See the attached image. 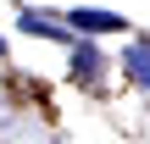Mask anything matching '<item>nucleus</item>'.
<instances>
[{
  "mask_svg": "<svg viewBox=\"0 0 150 144\" xmlns=\"http://www.w3.org/2000/svg\"><path fill=\"white\" fill-rule=\"evenodd\" d=\"M67 22H72L78 33H122V17H117V11H95V6H72Z\"/></svg>",
  "mask_w": 150,
  "mask_h": 144,
  "instance_id": "obj_1",
  "label": "nucleus"
},
{
  "mask_svg": "<svg viewBox=\"0 0 150 144\" xmlns=\"http://www.w3.org/2000/svg\"><path fill=\"white\" fill-rule=\"evenodd\" d=\"M122 67H128V78H134V83H145V89H150V39H139V44H128V50H122Z\"/></svg>",
  "mask_w": 150,
  "mask_h": 144,
  "instance_id": "obj_2",
  "label": "nucleus"
},
{
  "mask_svg": "<svg viewBox=\"0 0 150 144\" xmlns=\"http://www.w3.org/2000/svg\"><path fill=\"white\" fill-rule=\"evenodd\" d=\"M72 72H78V78H95V72H100V50L78 44V50H72Z\"/></svg>",
  "mask_w": 150,
  "mask_h": 144,
  "instance_id": "obj_3",
  "label": "nucleus"
},
{
  "mask_svg": "<svg viewBox=\"0 0 150 144\" xmlns=\"http://www.w3.org/2000/svg\"><path fill=\"white\" fill-rule=\"evenodd\" d=\"M22 33H39V39H56V22H45L39 11H22Z\"/></svg>",
  "mask_w": 150,
  "mask_h": 144,
  "instance_id": "obj_4",
  "label": "nucleus"
},
{
  "mask_svg": "<svg viewBox=\"0 0 150 144\" xmlns=\"http://www.w3.org/2000/svg\"><path fill=\"white\" fill-rule=\"evenodd\" d=\"M0 61H6V39H0Z\"/></svg>",
  "mask_w": 150,
  "mask_h": 144,
  "instance_id": "obj_5",
  "label": "nucleus"
}]
</instances>
